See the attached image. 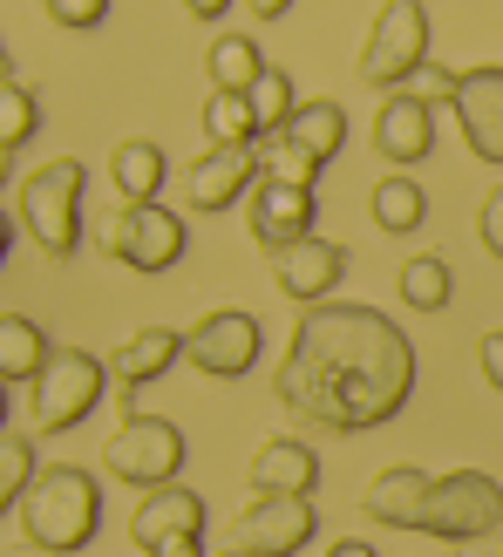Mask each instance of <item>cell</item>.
Masks as SVG:
<instances>
[{
    "label": "cell",
    "instance_id": "f35d334b",
    "mask_svg": "<svg viewBox=\"0 0 503 557\" xmlns=\"http://www.w3.org/2000/svg\"><path fill=\"white\" fill-rule=\"evenodd\" d=\"M218 557H252V550H238V544H232V550H218Z\"/></svg>",
    "mask_w": 503,
    "mask_h": 557
},
{
    "label": "cell",
    "instance_id": "e575fe53",
    "mask_svg": "<svg viewBox=\"0 0 503 557\" xmlns=\"http://www.w3.org/2000/svg\"><path fill=\"white\" fill-rule=\"evenodd\" d=\"M456 557H503V523L483 531V537H469V544H456Z\"/></svg>",
    "mask_w": 503,
    "mask_h": 557
},
{
    "label": "cell",
    "instance_id": "2e32d148",
    "mask_svg": "<svg viewBox=\"0 0 503 557\" xmlns=\"http://www.w3.org/2000/svg\"><path fill=\"white\" fill-rule=\"evenodd\" d=\"M184 360V333H171V326H136L130 341L116 347V387H123V422H136V395H144L150 381H163Z\"/></svg>",
    "mask_w": 503,
    "mask_h": 557
},
{
    "label": "cell",
    "instance_id": "ffe728a7",
    "mask_svg": "<svg viewBox=\"0 0 503 557\" xmlns=\"http://www.w3.org/2000/svg\"><path fill=\"white\" fill-rule=\"evenodd\" d=\"M163 177H171V163H163V144H150V136H130L109 157V184L123 190V205H157Z\"/></svg>",
    "mask_w": 503,
    "mask_h": 557
},
{
    "label": "cell",
    "instance_id": "4dcf8cb0",
    "mask_svg": "<svg viewBox=\"0 0 503 557\" xmlns=\"http://www.w3.org/2000/svg\"><path fill=\"white\" fill-rule=\"evenodd\" d=\"M408 96H422L429 109H456V96H463V69H422V75H415V89Z\"/></svg>",
    "mask_w": 503,
    "mask_h": 557
},
{
    "label": "cell",
    "instance_id": "74e56055",
    "mask_svg": "<svg viewBox=\"0 0 503 557\" xmlns=\"http://www.w3.org/2000/svg\"><path fill=\"white\" fill-rule=\"evenodd\" d=\"M232 8H225V0H198V8H191V21H225Z\"/></svg>",
    "mask_w": 503,
    "mask_h": 557
},
{
    "label": "cell",
    "instance_id": "5bb4252c",
    "mask_svg": "<svg viewBox=\"0 0 503 557\" xmlns=\"http://www.w3.org/2000/svg\"><path fill=\"white\" fill-rule=\"evenodd\" d=\"M130 537H136V550H144V557H157L163 544L205 537V496H198V490H184V483L150 490L144 504H136V517H130Z\"/></svg>",
    "mask_w": 503,
    "mask_h": 557
},
{
    "label": "cell",
    "instance_id": "836d02e7",
    "mask_svg": "<svg viewBox=\"0 0 503 557\" xmlns=\"http://www.w3.org/2000/svg\"><path fill=\"white\" fill-rule=\"evenodd\" d=\"M477 360H483V381L503 395V333H483V347H477Z\"/></svg>",
    "mask_w": 503,
    "mask_h": 557
},
{
    "label": "cell",
    "instance_id": "603a6c76",
    "mask_svg": "<svg viewBox=\"0 0 503 557\" xmlns=\"http://www.w3.org/2000/svg\"><path fill=\"white\" fill-rule=\"evenodd\" d=\"M422 218H429V190L415 184L408 171H388L375 184V225L388 238H408V232H422Z\"/></svg>",
    "mask_w": 503,
    "mask_h": 557
},
{
    "label": "cell",
    "instance_id": "8992f818",
    "mask_svg": "<svg viewBox=\"0 0 503 557\" xmlns=\"http://www.w3.org/2000/svg\"><path fill=\"white\" fill-rule=\"evenodd\" d=\"M102 469L130 490H171L177 469H184V429L163 422V414H136V422H123L116 435H109L102 449Z\"/></svg>",
    "mask_w": 503,
    "mask_h": 557
},
{
    "label": "cell",
    "instance_id": "ba28073f",
    "mask_svg": "<svg viewBox=\"0 0 503 557\" xmlns=\"http://www.w3.org/2000/svg\"><path fill=\"white\" fill-rule=\"evenodd\" d=\"M503 523V483L490 469H456V476H435L429 510H422V537L442 544H469Z\"/></svg>",
    "mask_w": 503,
    "mask_h": 557
},
{
    "label": "cell",
    "instance_id": "d6a6232c",
    "mask_svg": "<svg viewBox=\"0 0 503 557\" xmlns=\"http://www.w3.org/2000/svg\"><path fill=\"white\" fill-rule=\"evenodd\" d=\"M477 238H483V252L490 259H503V184L483 198V211H477Z\"/></svg>",
    "mask_w": 503,
    "mask_h": 557
},
{
    "label": "cell",
    "instance_id": "8d00e7d4",
    "mask_svg": "<svg viewBox=\"0 0 503 557\" xmlns=\"http://www.w3.org/2000/svg\"><path fill=\"white\" fill-rule=\"evenodd\" d=\"M327 557H375V544H360V537H341V544H333Z\"/></svg>",
    "mask_w": 503,
    "mask_h": 557
},
{
    "label": "cell",
    "instance_id": "d590c367",
    "mask_svg": "<svg viewBox=\"0 0 503 557\" xmlns=\"http://www.w3.org/2000/svg\"><path fill=\"white\" fill-rule=\"evenodd\" d=\"M157 557H205V537H184V544H163Z\"/></svg>",
    "mask_w": 503,
    "mask_h": 557
},
{
    "label": "cell",
    "instance_id": "d6986e66",
    "mask_svg": "<svg viewBox=\"0 0 503 557\" xmlns=\"http://www.w3.org/2000/svg\"><path fill=\"white\" fill-rule=\"evenodd\" d=\"M320 490V456L299 435H272L252 456V496H314Z\"/></svg>",
    "mask_w": 503,
    "mask_h": 557
},
{
    "label": "cell",
    "instance_id": "1f68e13d",
    "mask_svg": "<svg viewBox=\"0 0 503 557\" xmlns=\"http://www.w3.org/2000/svg\"><path fill=\"white\" fill-rule=\"evenodd\" d=\"M48 21H62V27H102L109 21V0H48Z\"/></svg>",
    "mask_w": 503,
    "mask_h": 557
},
{
    "label": "cell",
    "instance_id": "cb8c5ba5",
    "mask_svg": "<svg viewBox=\"0 0 503 557\" xmlns=\"http://www.w3.org/2000/svg\"><path fill=\"white\" fill-rule=\"evenodd\" d=\"M279 136H293V144L327 171V163L347 150V109L341 102H306L299 116H293V129H279Z\"/></svg>",
    "mask_w": 503,
    "mask_h": 557
},
{
    "label": "cell",
    "instance_id": "3957f363",
    "mask_svg": "<svg viewBox=\"0 0 503 557\" xmlns=\"http://www.w3.org/2000/svg\"><path fill=\"white\" fill-rule=\"evenodd\" d=\"M82 205H89V163L82 157H54L14 190V211L27 218V238L48 259H75L82 245Z\"/></svg>",
    "mask_w": 503,
    "mask_h": 557
},
{
    "label": "cell",
    "instance_id": "d4e9b609",
    "mask_svg": "<svg viewBox=\"0 0 503 557\" xmlns=\"http://www.w3.org/2000/svg\"><path fill=\"white\" fill-rule=\"evenodd\" d=\"M205 129H211V150H266V123L252 109V96H211Z\"/></svg>",
    "mask_w": 503,
    "mask_h": 557
},
{
    "label": "cell",
    "instance_id": "7c38bea8",
    "mask_svg": "<svg viewBox=\"0 0 503 557\" xmlns=\"http://www.w3.org/2000/svg\"><path fill=\"white\" fill-rule=\"evenodd\" d=\"M272 278H279V293H286L299 313L306 306H327V293H341V278H347V245L306 238V245H293V252L272 259Z\"/></svg>",
    "mask_w": 503,
    "mask_h": 557
},
{
    "label": "cell",
    "instance_id": "277c9868",
    "mask_svg": "<svg viewBox=\"0 0 503 557\" xmlns=\"http://www.w3.org/2000/svg\"><path fill=\"white\" fill-rule=\"evenodd\" d=\"M422 69H429V8L388 0L375 14L368 48H360V82H368V89H388V96H408Z\"/></svg>",
    "mask_w": 503,
    "mask_h": 557
},
{
    "label": "cell",
    "instance_id": "4fadbf2b",
    "mask_svg": "<svg viewBox=\"0 0 503 557\" xmlns=\"http://www.w3.org/2000/svg\"><path fill=\"white\" fill-rule=\"evenodd\" d=\"M456 123H463V144L477 150L483 163H496V171H503V62H483V69H463Z\"/></svg>",
    "mask_w": 503,
    "mask_h": 557
},
{
    "label": "cell",
    "instance_id": "4316f807",
    "mask_svg": "<svg viewBox=\"0 0 503 557\" xmlns=\"http://www.w3.org/2000/svg\"><path fill=\"white\" fill-rule=\"evenodd\" d=\"M27 136H41V102H35V89H27V82L8 69L0 75V150H21Z\"/></svg>",
    "mask_w": 503,
    "mask_h": 557
},
{
    "label": "cell",
    "instance_id": "484cf974",
    "mask_svg": "<svg viewBox=\"0 0 503 557\" xmlns=\"http://www.w3.org/2000/svg\"><path fill=\"white\" fill-rule=\"evenodd\" d=\"M35 435H21V429H0V510H21L27 504V490H35Z\"/></svg>",
    "mask_w": 503,
    "mask_h": 557
},
{
    "label": "cell",
    "instance_id": "9c48e42d",
    "mask_svg": "<svg viewBox=\"0 0 503 557\" xmlns=\"http://www.w3.org/2000/svg\"><path fill=\"white\" fill-rule=\"evenodd\" d=\"M259 347H266V326H259V313H245V306H218V313H205L184 333V360L211 381L252 374L259 368Z\"/></svg>",
    "mask_w": 503,
    "mask_h": 557
},
{
    "label": "cell",
    "instance_id": "9a60e30c",
    "mask_svg": "<svg viewBox=\"0 0 503 557\" xmlns=\"http://www.w3.org/2000/svg\"><path fill=\"white\" fill-rule=\"evenodd\" d=\"M266 184V157L259 150H205L191 163V211H232L245 205V190Z\"/></svg>",
    "mask_w": 503,
    "mask_h": 557
},
{
    "label": "cell",
    "instance_id": "8fae6325",
    "mask_svg": "<svg viewBox=\"0 0 503 557\" xmlns=\"http://www.w3.org/2000/svg\"><path fill=\"white\" fill-rule=\"evenodd\" d=\"M314 218H320V198H314L306 184H279V177H266L259 190H252V238H259L272 259L314 238Z\"/></svg>",
    "mask_w": 503,
    "mask_h": 557
},
{
    "label": "cell",
    "instance_id": "7402d4cb",
    "mask_svg": "<svg viewBox=\"0 0 503 557\" xmlns=\"http://www.w3.org/2000/svg\"><path fill=\"white\" fill-rule=\"evenodd\" d=\"M205 69H211V96H252L266 82V54H259V41L252 35H218L211 41V54H205Z\"/></svg>",
    "mask_w": 503,
    "mask_h": 557
},
{
    "label": "cell",
    "instance_id": "7a4b0ae2",
    "mask_svg": "<svg viewBox=\"0 0 503 557\" xmlns=\"http://www.w3.org/2000/svg\"><path fill=\"white\" fill-rule=\"evenodd\" d=\"M14 517L41 557H75L102 531V483L82 462H54V469H41V483L27 490V504Z\"/></svg>",
    "mask_w": 503,
    "mask_h": 557
},
{
    "label": "cell",
    "instance_id": "ac0fdd59",
    "mask_svg": "<svg viewBox=\"0 0 503 557\" xmlns=\"http://www.w3.org/2000/svg\"><path fill=\"white\" fill-rule=\"evenodd\" d=\"M429 490H435V476H429V469L395 462V469H381V476L368 483V496H360V510H368L375 523H388V531H422Z\"/></svg>",
    "mask_w": 503,
    "mask_h": 557
},
{
    "label": "cell",
    "instance_id": "5b68a950",
    "mask_svg": "<svg viewBox=\"0 0 503 557\" xmlns=\"http://www.w3.org/2000/svg\"><path fill=\"white\" fill-rule=\"evenodd\" d=\"M109 374H116V368H102L89 347H54L48 374L35 381V435H69V429H82L102 408Z\"/></svg>",
    "mask_w": 503,
    "mask_h": 557
},
{
    "label": "cell",
    "instance_id": "6da1fadb",
    "mask_svg": "<svg viewBox=\"0 0 503 557\" xmlns=\"http://www.w3.org/2000/svg\"><path fill=\"white\" fill-rule=\"evenodd\" d=\"M415 395V341L381 306L327 299L293 320L286 360L272 374V401L320 435L388 429Z\"/></svg>",
    "mask_w": 503,
    "mask_h": 557
},
{
    "label": "cell",
    "instance_id": "e0dca14e",
    "mask_svg": "<svg viewBox=\"0 0 503 557\" xmlns=\"http://www.w3.org/2000/svg\"><path fill=\"white\" fill-rule=\"evenodd\" d=\"M375 150L395 163V171H415L435 150V109L422 96H388L375 116Z\"/></svg>",
    "mask_w": 503,
    "mask_h": 557
},
{
    "label": "cell",
    "instance_id": "30bf717a",
    "mask_svg": "<svg viewBox=\"0 0 503 557\" xmlns=\"http://www.w3.org/2000/svg\"><path fill=\"white\" fill-rule=\"evenodd\" d=\"M320 531L314 496H252V510L238 523V550L252 557H299Z\"/></svg>",
    "mask_w": 503,
    "mask_h": 557
},
{
    "label": "cell",
    "instance_id": "44dd1931",
    "mask_svg": "<svg viewBox=\"0 0 503 557\" xmlns=\"http://www.w3.org/2000/svg\"><path fill=\"white\" fill-rule=\"evenodd\" d=\"M48 360H54V347H48V333L35 320H27V313H0V381H8V387L41 381Z\"/></svg>",
    "mask_w": 503,
    "mask_h": 557
},
{
    "label": "cell",
    "instance_id": "52a82bcc",
    "mask_svg": "<svg viewBox=\"0 0 503 557\" xmlns=\"http://www.w3.org/2000/svg\"><path fill=\"white\" fill-rule=\"evenodd\" d=\"M191 252V225L171 205H123L116 225H109V259L130 265L136 278H163L177 272Z\"/></svg>",
    "mask_w": 503,
    "mask_h": 557
},
{
    "label": "cell",
    "instance_id": "f546056e",
    "mask_svg": "<svg viewBox=\"0 0 503 557\" xmlns=\"http://www.w3.org/2000/svg\"><path fill=\"white\" fill-rule=\"evenodd\" d=\"M259 157H266V177H279V184H306V190L320 184V163L306 157L293 136H266V150H259Z\"/></svg>",
    "mask_w": 503,
    "mask_h": 557
},
{
    "label": "cell",
    "instance_id": "f1b7e54d",
    "mask_svg": "<svg viewBox=\"0 0 503 557\" xmlns=\"http://www.w3.org/2000/svg\"><path fill=\"white\" fill-rule=\"evenodd\" d=\"M252 109H259V123H266V136H279V129H293V116H299V89H293V75L286 69H266V82L252 89Z\"/></svg>",
    "mask_w": 503,
    "mask_h": 557
},
{
    "label": "cell",
    "instance_id": "83f0119b",
    "mask_svg": "<svg viewBox=\"0 0 503 557\" xmlns=\"http://www.w3.org/2000/svg\"><path fill=\"white\" fill-rule=\"evenodd\" d=\"M450 293H456V278H450V259H408L402 265V299L415 306V313H442L450 306Z\"/></svg>",
    "mask_w": 503,
    "mask_h": 557
}]
</instances>
